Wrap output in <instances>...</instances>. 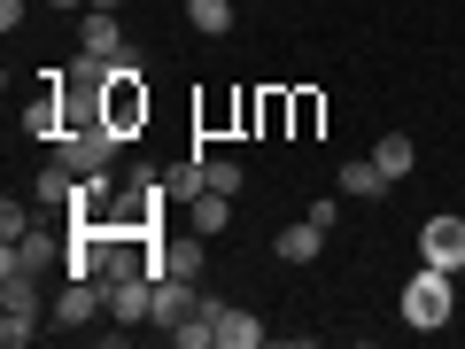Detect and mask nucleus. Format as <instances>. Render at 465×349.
<instances>
[{
  "mask_svg": "<svg viewBox=\"0 0 465 349\" xmlns=\"http://www.w3.org/2000/svg\"><path fill=\"white\" fill-rule=\"evenodd\" d=\"M372 164H381V171H388V186H396V179H411V171H419V148H411L403 133H388L381 148H372Z\"/></svg>",
  "mask_w": 465,
  "mask_h": 349,
  "instance_id": "2eb2a0df",
  "label": "nucleus"
},
{
  "mask_svg": "<svg viewBox=\"0 0 465 349\" xmlns=\"http://www.w3.org/2000/svg\"><path fill=\"white\" fill-rule=\"evenodd\" d=\"M78 55H101V63H116V55H124V24L116 16H101V8H78Z\"/></svg>",
  "mask_w": 465,
  "mask_h": 349,
  "instance_id": "0eeeda50",
  "label": "nucleus"
},
{
  "mask_svg": "<svg viewBox=\"0 0 465 349\" xmlns=\"http://www.w3.org/2000/svg\"><path fill=\"white\" fill-rule=\"evenodd\" d=\"M186 24H194L202 39H225L232 32V0H186Z\"/></svg>",
  "mask_w": 465,
  "mask_h": 349,
  "instance_id": "f3484780",
  "label": "nucleus"
},
{
  "mask_svg": "<svg viewBox=\"0 0 465 349\" xmlns=\"http://www.w3.org/2000/svg\"><path fill=\"white\" fill-rule=\"evenodd\" d=\"M24 233H32V202H0V241H24Z\"/></svg>",
  "mask_w": 465,
  "mask_h": 349,
  "instance_id": "4be33fe9",
  "label": "nucleus"
},
{
  "mask_svg": "<svg viewBox=\"0 0 465 349\" xmlns=\"http://www.w3.org/2000/svg\"><path fill=\"white\" fill-rule=\"evenodd\" d=\"M116 148H124V133H109L101 116H85V125H70V133L54 140V155H63L78 179H85V171H109V164H116Z\"/></svg>",
  "mask_w": 465,
  "mask_h": 349,
  "instance_id": "7ed1b4c3",
  "label": "nucleus"
},
{
  "mask_svg": "<svg viewBox=\"0 0 465 349\" xmlns=\"http://www.w3.org/2000/svg\"><path fill=\"white\" fill-rule=\"evenodd\" d=\"M396 311H403V326H411V334H442L450 318H458V272H442V264H419L411 280H403Z\"/></svg>",
  "mask_w": 465,
  "mask_h": 349,
  "instance_id": "f257e3e1",
  "label": "nucleus"
},
{
  "mask_svg": "<svg viewBox=\"0 0 465 349\" xmlns=\"http://www.w3.org/2000/svg\"><path fill=\"white\" fill-rule=\"evenodd\" d=\"M225 225H232V202H225V194H202V202H186V233H202V241H217Z\"/></svg>",
  "mask_w": 465,
  "mask_h": 349,
  "instance_id": "4468645a",
  "label": "nucleus"
},
{
  "mask_svg": "<svg viewBox=\"0 0 465 349\" xmlns=\"http://www.w3.org/2000/svg\"><path fill=\"white\" fill-rule=\"evenodd\" d=\"M419 264H442V272H465V217H427L419 225Z\"/></svg>",
  "mask_w": 465,
  "mask_h": 349,
  "instance_id": "20e7f679",
  "label": "nucleus"
},
{
  "mask_svg": "<svg viewBox=\"0 0 465 349\" xmlns=\"http://www.w3.org/2000/svg\"><path fill=\"white\" fill-rule=\"evenodd\" d=\"M85 8H101V16H124V0H85Z\"/></svg>",
  "mask_w": 465,
  "mask_h": 349,
  "instance_id": "393cba45",
  "label": "nucleus"
},
{
  "mask_svg": "<svg viewBox=\"0 0 465 349\" xmlns=\"http://www.w3.org/2000/svg\"><path fill=\"white\" fill-rule=\"evenodd\" d=\"M202 155V148H194ZM241 179H249V171L232 164V155H202V186H210V194H241Z\"/></svg>",
  "mask_w": 465,
  "mask_h": 349,
  "instance_id": "a211bd4d",
  "label": "nucleus"
},
{
  "mask_svg": "<svg viewBox=\"0 0 465 349\" xmlns=\"http://www.w3.org/2000/svg\"><path fill=\"white\" fill-rule=\"evenodd\" d=\"M94 318H109V280H70L63 295H54V326H94Z\"/></svg>",
  "mask_w": 465,
  "mask_h": 349,
  "instance_id": "39448f33",
  "label": "nucleus"
},
{
  "mask_svg": "<svg viewBox=\"0 0 465 349\" xmlns=\"http://www.w3.org/2000/svg\"><path fill=\"white\" fill-rule=\"evenodd\" d=\"M341 194L349 202H381L388 194V171L372 164V155H349V164H341Z\"/></svg>",
  "mask_w": 465,
  "mask_h": 349,
  "instance_id": "9b49d317",
  "label": "nucleus"
},
{
  "mask_svg": "<svg viewBox=\"0 0 465 349\" xmlns=\"http://www.w3.org/2000/svg\"><path fill=\"white\" fill-rule=\"evenodd\" d=\"M32 202H47V210H63V217H70V202H78V171H70L63 155H54V164L32 179Z\"/></svg>",
  "mask_w": 465,
  "mask_h": 349,
  "instance_id": "9d476101",
  "label": "nucleus"
},
{
  "mask_svg": "<svg viewBox=\"0 0 465 349\" xmlns=\"http://www.w3.org/2000/svg\"><path fill=\"white\" fill-rule=\"evenodd\" d=\"M24 24V0H0V32H16Z\"/></svg>",
  "mask_w": 465,
  "mask_h": 349,
  "instance_id": "b1692460",
  "label": "nucleus"
},
{
  "mask_svg": "<svg viewBox=\"0 0 465 349\" xmlns=\"http://www.w3.org/2000/svg\"><path fill=\"white\" fill-rule=\"evenodd\" d=\"M318 125H326V94H311V85H295V125H287V133H295V140H311Z\"/></svg>",
  "mask_w": 465,
  "mask_h": 349,
  "instance_id": "aec40b11",
  "label": "nucleus"
},
{
  "mask_svg": "<svg viewBox=\"0 0 465 349\" xmlns=\"http://www.w3.org/2000/svg\"><path fill=\"white\" fill-rule=\"evenodd\" d=\"M101 125L109 133H148V78H140V55H116L109 63V85H101Z\"/></svg>",
  "mask_w": 465,
  "mask_h": 349,
  "instance_id": "f03ea898",
  "label": "nucleus"
},
{
  "mask_svg": "<svg viewBox=\"0 0 465 349\" xmlns=\"http://www.w3.org/2000/svg\"><path fill=\"white\" fill-rule=\"evenodd\" d=\"M287 125H295V94L264 85V94H256V133H287Z\"/></svg>",
  "mask_w": 465,
  "mask_h": 349,
  "instance_id": "dca6fc26",
  "label": "nucleus"
},
{
  "mask_svg": "<svg viewBox=\"0 0 465 349\" xmlns=\"http://www.w3.org/2000/svg\"><path fill=\"white\" fill-rule=\"evenodd\" d=\"M32 334H39V318H8V311H0V349H24Z\"/></svg>",
  "mask_w": 465,
  "mask_h": 349,
  "instance_id": "5701e85b",
  "label": "nucleus"
},
{
  "mask_svg": "<svg viewBox=\"0 0 465 349\" xmlns=\"http://www.w3.org/2000/svg\"><path fill=\"white\" fill-rule=\"evenodd\" d=\"M217 349H264V318L241 311V303H225V311H217Z\"/></svg>",
  "mask_w": 465,
  "mask_h": 349,
  "instance_id": "6e6552de",
  "label": "nucleus"
},
{
  "mask_svg": "<svg viewBox=\"0 0 465 349\" xmlns=\"http://www.w3.org/2000/svg\"><path fill=\"white\" fill-rule=\"evenodd\" d=\"M0 264H16V272H54L63 256H54L47 233H24V241H8V249H0Z\"/></svg>",
  "mask_w": 465,
  "mask_h": 349,
  "instance_id": "ddd939ff",
  "label": "nucleus"
},
{
  "mask_svg": "<svg viewBox=\"0 0 465 349\" xmlns=\"http://www.w3.org/2000/svg\"><path fill=\"white\" fill-rule=\"evenodd\" d=\"M318 249H326V233H318L311 217H302V225H287L280 241H272V256H280V264H318Z\"/></svg>",
  "mask_w": 465,
  "mask_h": 349,
  "instance_id": "f8f14e48",
  "label": "nucleus"
},
{
  "mask_svg": "<svg viewBox=\"0 0 465 349\" xmlns=\"http://www.w3.org/2000/svg\"><path fill=\"white\" fill-rule=\"evenodd\" d=\"M47 8H85V0H47Z\"/></svg>",
  "mask_w": 465,
  "mask_h": 349,
  "instance_id": "a878e982",
  "label": "nucleus"
},
{
  "mask_svg": "<svg viewBox=\"0 0 465 349\" xmlns=\"http://www.w3.org/2000/svg\"><path fill=\"white\" fill-rule=\"evenodd\" d=\"M163 272H179V280H202V233H194V241H163Z\"/></svg>",
  "mask_w": 465,
  "mask_h": 349,
  "instance_id": "412c9836",
  "label": "nucleus"
},
{
  "mask_svg": "<svg viewBox=\"0 0 465 349\" xmlns=\"http://www.w3.org/2000/svg\"><path fill=\"white\" fill-rule=\"evenodd\" d=\"M194 303H202V295H194V280H179V272H163V280H155V326L171 334V326H179L186 311H194Z\"/></svg>",
  "mask_w": 465,
  "mask_h": 349,
  "instance_id": "1a4fd4ad",
  "label": "nucleus"
},
{
  "mask_svg": "<svg viewBox=\"0 0 465 349\" xmlns=\"http://www.w3.org/2000/svg\"><path fill=\"white\" fill-rule=\"evenodd\" d=\"M163 186H171V202H179V210H186V202H202V194H210V186H202V155H194V164H171Z\"/></svg>",
  "mask_w": 465,
  "mask_h": 349,
  "instance_id": "6ab92c4d",
  "label": "nucleus"
},
{
  "mask_svg": "<svg viewBox=\"0 0 465 349\" xmlns=\"http://www.w3.org/2000/svg\"><path fill=\"white\" fill-rule=\"evenodd\" d=\"M109 326H155V280H109Z\"/></svg>",
  "mask_w": 465,
  "mask_h": 349,
  "instance_id": "423d86ee",
  "label": "nucleus"
}]
</instances>
